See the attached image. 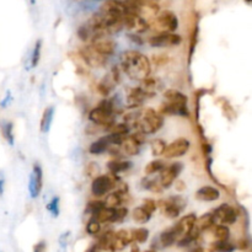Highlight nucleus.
<instances>
[{
	"label": "nucleus",
	"instance_id": "48",
	"mask_svg": "<svg viewBox=\"0 0 252 252\" xmlns=\"http://www.w3.org/2000/svg\"><path fill=\"white\" fill-rule=\"evenodd\" d=\"M108 75H110V78L112 79V81L116 84V85H117V84H120L121 71H120V69H118V66H113L112 70H111V73L108 74Z\"/></svg>",
	"mask_w": 252,
	"mask_h": 252
},
{
	"label": "nucleus",
	"instance_id": "57",
	"mask_svg": "<svg viewBox=\"0 0 252 252\" xmlns=\"http://www.w3.org/2000/svg\"><path fill=\"white\" fill-rule=\"evenodd\" d=\"M90 252H101L100 250H98V249L97 248H96V246H94V248L93 249H91V250H90Z\"/></svg>",
	"mask_w": 252,
	"mask_h": 252
},
{
	"label": "nucleus",
	"instance_id": "42",
	"mask_svg": "<svg viewBox=\"0 0 252 252\" xmlns=\"http://www.w3.org/2000/svg\"><path fill=\"white\" fill-rule=\"evenodd\" d=\"M100 223H98L97 220H95L94 218H91L90 220H89L88 225H86V231H88V234H90V235H97V234L100 233Z\"/></svg>",
	"mask_w": 252,
	"mask_h": 252
},
{
	"label": "nucleus",
	"instance_id": "37",
	"mask_svg": "<svg viewBox=\"0 0 252 252\" xmlns=\"http://www.w3.org/2000/svg\"><path fill=\"white\" fill-rule=\"evenodd\" d=\"M165 149H166V143L162 139H154L152 142V153L154 157L164 155Z\"/></svg>",
	"mask_w": 252,
	"mask_h": 252
},
{
	"label": "nucleus",
	"instance_id": "12",
	"mask_svg": "<svg viewBox=\"0 0 252 252\" xmlns=\"http://www.w3.org/2000/svg\"><path fill=\"white\" fill-rule=\"evenodd\" d=\"M42 186H43V171L39 164L33 165V171H32L31 176H30V194L31 198H37L42 191Z\"/></svg>",
	"mask_w": 252,
	"mask_h": 252
},
{
	"label": "nucleus",
	"instance_id": "18",
	"mask_svg": "<svg viewBox=\"0 0 252 252\" xmlns=\"http://www.w3.org/2000/svg\"><path fill=\"white\" fill-rule=\"evenodd\" d=\"M139 88L142 89V91L147 96V98L153 97L154 95H157V93L161 88V81L158 78H150V76H148V78H145L142 81V85Z\"/></svg>",
	"mask_w": 252,
	"mask_h": 252
},
{
	"label": "nucleus",
	"instance_id": "24",
	"mask_svg": "<svg viewBox=\"0 0 252 252\" xmlns=\"http://www.w3.org/2000/svg\"><path fill=\"white\" fill-rule=\"evenodd\" d=\"M113 216H115V209L107 208V207H102L98 209L96 213L93 214V218L97 220L98 223H112Z\"/></svg>",
	"mask_w": 252,
	"mask_h": 252
},
{
	"label": "nucleus",
	"instance_id": "46",
	"mask_svg": "<svg viewBox=\"0 0 252 252\" xmlns=\"http://www.w3.org/2000/svg\"><path fill=\"white\" fill-rule=\"evenodd\" d=\"M78 36L81 41H90L91 39V32L88 29V26H80L78 30Z\"/></svg>",
	"mask_w": 252,
	"mask_h": 252
},
{
	"label": "nucleus",
	"instance_id": "10",
	"mask_svg": "<svg viewBox=\"0 0 252 252\" xmlns=\"http://www.w3.org/2000/svg\"><path fill=\"white\" fill-rule=\"evenodd\" d=\"M123 26L127 27L130 31L135 33H142L149 30V25L147 21L139 17L138 15L132 14V12H126L123 16Z\"/></svg>",
	"mask_w": 252,
	"mask_h": 252
},
{
	"label": "nucleus",
	"instance_id": "2",
	"mask_svg": "<svg viewBox=\"0 0 252 252\" xmlns=\"http://www.w3.org/2000/svg\"><path fill=\"white\" fill-rule=\"evenodd\" d=\"M162 125H164V117L161 115H159L153 108H145L140 115V118L135 127L143 134H153V133H157L158 130H160Z\"/></svg>",
	"mask_w": 252,
	"mask_h": 252
},
{
	"label": "nucleus",
	"instance_id": "22",
	"mask_svg": "<svg viewBox=\"0 0 252 252\" xmlns=\"http://www.w3.org/2000/svg\"><path fill=\"white\" fill-rule=\"evenodd\" d=\"M108 169H110L111 174L113 175H117L120 172H125L128 171L130 167L133 166V162L132 161H128V160H111L110 162L107 164Z\"/></svg>",
	"mask_w": 252,
	"mask_h": 252
},
{
	"label": "nucleus",
	"instance_id": "9",
	"mask_svg": "<svg viewBox=\"0 0 252 252\" xmlns=\"http://www.w3.org/2000/svg\"><path fill=\"white\" fill-rule=\"evenodd\" d=\"M181 41V36L176 33H160L149 38L150 46L157 47V48H167V47L179 46Z\"/></svg>",
	"mask_w": 252,
	"mask_h": 252
},
{
	"label": "nucleus",
	"instance_id": "27",
	"mask_svg": "<svg viewBox=\"0 0 252 252\" xmlns=\"http://www.w3.org/2000/svg\"><path fill=\"white\" fill-rule=\"evenodd\" d=\"M108 149H110V144H108L107 142V138L102 137V138H98L97 140H95V142L90 145L89 152H90V154L93 155H98L107 152Z\"/></svg>",
	"mask_w": 252,
	"mask_h": 252
},
{
	"label": "nucleus",
	"instance_id": "17",
	"mask_svg": "<svg viewBox=\"0 0 252 252\" xmlns=\"http://www.w3.org/2000/svg\"><path fill=\"white\" fill-rule=\"evenodd\" d=\"M147 100V96L140 88H130L127 93V106L132 110H137Z\"/></svg>",
	"mask_w": 252,
	"mask_h": 252
},
{
	"label": "nucleus",
	"instance_id": "20",
	"mask_svg": "<svg viewBox=\"0 0 252 252\" xmlns=\"http://www.w3.org/2000/svg\"><path fill=\"white\" fill-rule=\"evenodd\" d=\"M159 115H176V116H185L187 117L189 116V110H187V106H177L172 105V103L165 102L160 106Z\"/></svg>",
	"mask_w": 252,
	"mask_h": 252
},
{
	"label": "nucleus",
	"instance_id": "56",
	"mask_svg": "<svg viewBox=\"0 0 252 252\" xmlns=\"http://www.w3.org/2000/svg\"><path fill=\"white\" fill-rule=\"evenodd\" d=\"M130 252H140V250H139V246L137 245V244H133V246H132V251Z\"/></svg>",
	"mask_w": 252,
	"mask_h": 252
},
{
	"label": "nucleus",
	"instance_id": "47",
	"mask_svg": "<svg viewBox=\"0 0 252 252\" xmlns=\"http://www.w3.org/2000/svg\"><path fill=\"white\" fill-rule=\"evenodd\" d=\"M102 207H105V204H103V201H93V202H90V203L88 204V208H86V211L94 214V213H96L98 209L102 208Z\"/></svg>",
	"mask_w": 252,
	"mask_h": 252
},
{
	"label": "nucleus",
	"instance_id": "5",
	"mask_svg": "<svg viewBox=\"0 0 252 252\" xmlns=\"http://www.w3.org/2000/svg\"><path fill=\"white\" fill-rule=\"evenodd\" d=\"M117 175H100L96 179L93 180V184H91V192H93L94 196L96 198H100V197L106 196L110 191H112L115 189L116 184L118 181Z\"/></svg>",
	"mask_w": 252,
	"mask_h": 252
},
{
	"label": "nucleus",
	"instance_id": "51",
	"mask_svg": "<svg viewBox=\"0 0 252 252\" xmlns=\"http://www.w3.org/2000/svg\"><path fill=\"white\" fill-rule=\"evenodd\" d=\"M128 37H129V38H130V41L134 42V43H137V44H143V43H144V41H143V39L140 38V37H138L137 34H128Z\"/></svg>",
	"mask_w": 252,
	"mask_h": 252
},
{
	"label": "nucleus",
	"instance_id": "35",
	"mask_svg": "<svg viewBox=\"0 0 252 252\" xmlns=\"http://www.w3.org/2000/svg\"><path fill=\"white\" fill-rule=\"evenodd\" d=\"M85 174H86V176L90 177L91 180L96 179V177L100 176V175H101L100 165H98L97 162H95V161H90L88 165H86Z\"/></svg>",
	"mask_w": 252,
	"mask_h": 252
},
{
	"label": "nucleus",
	"instance_id": "58",
	"mask_svg": "<svg viewBox=\"0 0 252 252\" xmlns=\"http://www.w3.org/2000/svg\"><path fill=\"white\" fill-rule=\"evenodd\" d=\"M144 252H155V251H153V250H148V251H144Z\"/></svg>",
	"mask_w": 252,
	"mask_h": 252
},
{
	"label": "nucleus",
	"instance_id": "14",
	"mask_svg": "<svg viewBox=\"0 0 252 252\" xmlns=\"http://www.w3.org/2000/svg\"><path fill=\"white\" fill-rule=\"evenodd\" d=\"M196 221H197V217H196V214H193V213L187 214V216H185L184 218L180 219L179 223L174 226V230H175V233L177 234V236H179V239L186 236L187 234H189V231L194 228V225H196Z\"/></svg>",
	"mask_w": 252,
	"mask_h": 252
},
{
	"label": "nucleus",
	"instance_id": "40",
	"mask_svg": "<svg viewBox=\"0 0 252 252\" xmlns=\"http://www.w3.org/2000/svg\"><path fill=\"white\" fill-rule=\"evenodd\" d=\"M110 130H111V134H117V135H122V137H126V134L129 132V127H128L126 123H120V125H113Z\"/></svg>",
	"mask_w": 252,
	"mask_h": 252
},
{
	"label": "nucleus",
	"instance_id": "1",
	"mask_svg": "<svg viewBox=\"0 0 252 252\" xmlns=\"http://www.w3.org/2000/svg\"><path fill=\"white\" fill-rule=\"evenodd\" d=\"M121 66L130 80L143 81L150 75L152 64L147 56L138 51H127L121 56Z\"/></svg>",
	"mask_w": 252,
	"mask_h": 252
},
{
	"label": "nucleus",
	"instance_id": "13",
	"mask_svg": "<svg viewBox=\"0 0 252 252\" xmlns=\"http://www.w3.org/2000/svg\"><path fill=\"white\" fill-rule=\"evenodd\" d=\"M100 14L102 16H113V17H123L126 14V9L123 6L122 1H116V0H110V1L102 2L100 7Z\"/></svg>",
	"mask_w": 252,
	"mask_h": 252
},
{
	"label": "nucleus",
	"instance_id": "36",
	"mask_svg": "<svg viewBox=\"0 0 252 252\" xmlns=\"http://www.w3.org/2000/svg\"><path fill=\"white\" fill-rule=\"evenodd\" d=\"M165 167V164L162 160H154V161L149 162L145 166V175H154L157 172H160Z\"/></svg>",
	"mask_w": 252,
	"mask_h": 252
},
{
	"label": "nucleus",
	"instance_id": "32",
	"mask_svg": "<svg viewBox=\"0 0 252 252\" xmlns=\"http://www.w3.org/2000/svg\"><path fill=\"white\" fill-rule=\"evenodd\" d=\"M130 234H132V240L138 244L147 243L149 239V230L145 228H137L130 231Z\"/></svg>",
	"mask_w": 252,
	"mask_h": 252
},
{
	"label": "nucleus",
	"instance_id": "23",
	"mask_svg": "<svg viewBox=\"0 0 252 252\" xmlns=\"http://www.w3.org/2000/svg\"><path fill=\"white\" fill-rule=\"evenodd\" d=\"M214 223H216V217L213 213H206L202 217H199L196 221V228L199 231H206L208 229L213 228Z\"/></svg>",
	"mask_w": 252,
	"mask_h": 252
},
{
	"label": "nucleus",
	"instance_id": "30",
	"mask_svg": "<svg viewBox=\"0 0 252 252\" xmlns=\"http://www.w3.org/2000/svg\"><path fill=\"white\" fill-rule=\"evenodd\" d=\"M123 199H125V196H121V194L113 192V193H110L106 197L105 201H103V204H105V207H107V208L116 209L123 203Z\"/></svg>",
	"mask_w": 252,
	"mask_h": 252
},
{
	"label": "nucleus",
	"instance_id": "34",
	"mask_svg": "<svg viewBox=\"0 0 252 252\" xmlns=\"http://www.w3.org/2000/svg\"><path fill=\"white\" fill-rule=\"evenodd\" d=\"M213 234L218 241H228L229 236H230V229L226 225H221L220 224V225H217L214 228Z\"/></svg>",
	"mask_w": 252,
	"mask_h": 252
},
{
	"label": "nucleus",
	"instance_id": "11",
	"mask_svg": "<svg viewBox=\"0 0 252 252\" xmlns=\"http://www.w3.org/2000/svg\"><path fill=\"white\" fill-rule=\"evenodd\" d=\"M216 219L221 221V225H231L238 219V212L229 204H221L213 212Z\"/></svg>",
	"mask_w": 252,
	"mask_h": 252
},
{
	"label": "nucleus",
	"instance_id": "49",
	"mask_svg": "<svg viewBox=\"0 0 252 252\" xmlns=\"http://www.w3.org/2000/svg\"><path fill=\"white\" fill-rule=\"evenodd\" d=\"M130 138H132V139L134 140L138 145H140V147H142V145L145 143V134H143V133H140V132L134 133L133 135H130Z\"/></svg>",
	"mask_w": 252,
	"mask_h": 252
},
{
	"label": "nucleus",
	"instance_id": "8",
	"mask_svg": "<svg viewBox=\"0 0 252 252\" xmlns=\"http://www.w3.org/2000/svg\"><path fill=\"white\" fill-rule=\"evenodd\" d=\"M191 143L186 138H179V139L174 140L171 144L166 145V149L164 152V157L166 159H174V158L184 157L187 152H189Z\"/></svg>",
	"mask_w": 252,
	"mask_h": 252
},
{
	"label": "nucleus",
	"instance_id": "44",
	"mask_svg": "<svg viewBox=\"0 0 252 252\" xmlns=\"http://www.w3.org/2000/svg\"><path fill=\"white\" fill-rule=\"evenodd\" d=\"M2 132H4L5 139L9 142L10 145H14V134H12V123L7 122L6 125H4V128H2Z\"/></svg>",
	"mask_w": 252,
	"mask_h": 252
},
{
	"label": "nucleus",
	"instance_id": "4",
	"mask_svg": "<svg viewBox=\"0 0 252 252\" xmlns=\"http://www.w3.org/2000/svg\"><path fill=\"white\" fill-rule=\"evenodd\" d=\"M157 207L161 209L164 216L169 219H175L181 214L186 207V201L181 196H172L167 199H160Z\"/></svg>",
	"mask_w": 252,
	"mask_h": 252
},
{
	"label": "nucleus",
	"instance_id": "21",
	"mask_svg": "<svg viewBox=\"0 0 252 252\" xmlns=\"http://www.w3.org/2000/svg\"><path fill=\"white\" fill-rule=\"evenodd\" d=\"M165 98L167 100V102L172 103V105H177V106H187V98L186 95H184L180 91L174 90V89H169L164 93Z\"/></svg>",
	"mask_w": 252,
	"mask_h": 252
},
{
	"label": "nucleus",
	"instance_id": "52",
	"mask_svg": "<svg viewBox=\"0 0 252 252\" xmlns=\"http://www.w3.org/2000/svg\"><path fill=\"white\" fill-rule=\"evenodd\" d=\"M175 189H176L179 192L184 191V189H186V184H185L184 181H176V184H175Z\"/></svg>",
	"mask_w": 252,
	"mask_h": 252
},
{
	"label": "nucleus",
	"instance_id": "6",
	"mask_svg": "<svg viewBox=\"0 0 252 252\" xmlns=\"http://www.w3.org/2000/svg\"><path fill=\"white\" fill-rule=\"evenodd\" d=\"M79 56L81 61L88 64L90 68H102L107 63V57L102 56L91 46H84L79 49Z\"/></svg>",
	"mask_w": 252,
	"mask_h": 252
},
{
	"label": "nucleus",
	"instance_id": "54",
	"mask_svg": "<svg viewBox=\"0 0 252 252\" xmlns=\"http://www.w3.org/2000/svg\"><path fill=\"white\" fill-rule=\"evenodd\" d=\"M189 252H211V251H208L207 249L202 248V246H197V248H193Z\"/></svg>",
	"mask_w": 252,
	"mask_h": 252
},
{
	"label": "nucleus",
	"instance_id": "29",
	"mask_svg": "<svg viewBox=\"0 0 252 252\" xmlns=\"http://www.w3.org/2000/svg\"><path fill=\"white\" fill-rule=\"evenodd\" d=\"M53 115H54V107L53 106H49L46 110L43 111V115L41 118V132L47 133L51 128L52 121H53Z\"/></svg>",
	"mask_w": 252,
	"mask_h": 252
},
{
	"label": "nucleus",
	"instance_id": "26",
	"mask_svg": "<svg viewBox=\"0 0 252 252\" xmlns=\"http://www.w3.org/2000/svg\"><path fill=\"white\" fill-rule=\"evenodd\" d=\"M121 148L129 157H135V155H138L140 153V145H138L130 137H126L123 139Z\"/></svg>",
	"mask_w": 252,
	"mask_h": 252
},
{
	"label": "nucleus",
	"instance_id": "19",
	"mask_svg": "<svg viewBox=\"0 0 252 252\" xmlns=\"http://www.w3.org/2000/svg\"><path fill=\"white\" fill-rule=\"evenodd\" d=\"M196 198L203 202L218 201L220 198V192L213 186H204L196 192Z\"/></svg>",
	"mask_w": 252,
	"mask_h": 252
},
{
	"label": "nucleus",
	"instance_id": "16",
	"mask_svg": "<svg viewBox=\"0 0 252 252\" xmlns=\"http://www.w3.org/2000/svg\"><path fill=\"white\" fill-rule=\"evenodd\" d=\"M132 234L129 230H118L116 231L115 235H113V243H112V250L115 251H121L123 249L127 248L129 244H132Z\"/></svg>",
	"mask_w": 252,
	"mask_h": 252
},
{
	"label": "nucleus",
	"instance_id": "33",
	"mask_svg": "<svg viewBox=\"0 0 252 252\" xmlns=\"http://www.w3.org/2000/svg\"><path fill=\"white\" fill-rule=\"evenodd\" d=\"M142 185L145 189H149V191L155 192V193H159V192L162 191V187L160 186L159 180L148 179V177H144V179L142 180Z\"/></svg>",
	"mask_w": 252,
	"mask_h": 252
},
{
	"label": "nucleus",
	"instance_id": "43",
	"mask_svg": "<svg viewBox=\"0 0 252 252\" xmlns=\"http://www.w3.org/2000/svg\"><path fill=\"white\" fill-rule=\"evenodd\" d=\"M128 214V209L126 207H120V208L115 209V216H113L112 223H121L126 219Z\"/></svg>",
	"mask_w": 252,
	"mask_h": 252
},
{
	"label": "nucleus",
	"instance_id": "53",
	"mask_svg": "<svg viewBox=\"0 0 252 252\" xmlns=\"http://www.w3.org/2000/svg\"><path fill=\"white\" fill-rule=\"evenodd\" d=\"M248 248H249V241L246 240V239H241V240L239 241V249H240V250H246Z\"/></svg>",
	"mask_w": 252,
	"mask_h": 252
},
{
	"label": "nucleus",
	"instance_id": "31",
	"mask_svg": "<svg viewBox=\"0 0 252 252\" xmlns=\"http://www.w3.org/2000/svg\"><path fill=\"white\" fill-rule=\"evenodd\" d=\"M132 216H133V220L138 224L148 223V221L150 220V218H152V216H150L149 213H147L143 207H137V208H134Z\"/></svg>",
	"mask_w": 252,
	"mask_h": 252
},
{
	"label": "nucleus",
	"instance_id": "55",
	"mask_svg": "<svg viewBox=\"0 0 252 252\" xmlns=\"http://www.w3.org/2000/svg\"><path fill=\"white\" fill-rule=\"evenodd\" d=\"M2 192H4V179L0 180V196H2Z\"/></svg>",
	"mask_w": 252,
	"mask_h": 252
},
{
	"label": "nucleus",
	"instance_id": "7",
	"mask_svg": "<svg viewBox=\"0 0 252 252\" xmlns=\"http://www.w3.org/2000/svg\"><path fill=\"white\" fill-rule=\"evenodd\" d=\"M182 169H184V165L181 162H174L171 164L170 166L164 167L161 170V174H160L159 177V182H160V186L162 189H169L172 184L175 182V180L179 177V175L181 174Z\"/></svg>",
	"mask_w": 252,
	"mask_h": 252
},
{
	"label": "nucleus",
	"instance_id": "45",
	"mask_svg": "<svg viewBox=\"0 0 252 252\" xmlns=\"http://www.w3.org/2000/svg\"><path fill=\"white\" fill-rule=\"evenodd\" d=\"M143 208H144V211L147 212V213H149L150 216H152L153 213H154L155 211H157V202L153 201V199H145L144 202H143Z\"/></svg>",
	"mask_w": 252,
	"mask_h": 252
},
{
	"label": "nucleus",
	"instance_id": "41",
	"mask_svg": "<svg viewBox=\"0 0 252 252\" xmlns=\"http://www.w3.org/2000/svg\"><path fill=\"white\" fill-rule=\"evenodd\" d=\"M47 211L53 216V218H57L59 216V197H54L48 204H47Z\"/></svg>",
	"mask_w": 252,
	"mask_h": 252
},
{
	"label": "nucleus",
	"instance_id": "3",
	"mask_svg": "<svg viewBox=\"0 0 252 252\" xmlns=\"http://www.w3.org/2000/svg\"><path fill=\"white\" fill-rule=\"evenodd\" d=\"M177 27H179V19H177L176 14L170 10H164V11L159 12V15L152 22H149V29L158 32V34L174 33Z\"/></svg>",
	"mask_w": 252,
	"mask_h": 252
},
{
	"label": "nucleus",
	"instance_id": "39",
	"mask_svg": "<svg viewBox=\"0 0 252 252\" xmlns=\"http://www.w3.org/2000/svg\"><path fill=\"white\" fill-rule=\"evenodd\" d=\"M41 48H42V41L38 39L34 44L33 52H32V57H31V66L32 68H36L39 63V58H41Z\"/></svg>",
	"mask_w": 252,
	"mask_h": 252
},
{
	"label": "nucleus",
	"instance_id": "38",
	"mask_svg": "<svg viewBox=\"0 0 252 252\" xmlns=\"http://www.w3.org/2000/svg\"><path fill=\"white\" fill-rule=\"evenodd\" d=\"M212 250L217 252H233L235 250V246L228 241H217L212 245Z\"/></svg>",
	"mask_w": 252,
	"mask_h": 252
},
{
	"label": "nucleus",
	"instance_id": "50",
	"mask_svg": "<svg viewBox=\"0 0 252 252\" xmlns=\"http://www.w3.org/2000/svg\"><path fill=\"white\" fill-rule=\"evenodd\" d=\"M33 252H46V243L39 241L38 244H36L33 248Z\"/></svg>",
	"mask_w": 252,
	"mask_h": 252
},
{
	"label": "nucleus",
	"instance_id": "25",
	"mask_svg": "<svg viewBox=\"0 0 252 252\" xmlns=\"http://www.w3.org/2000/svg\"><path fill=\"white\" fill-rule=\"evenodd\" d=\"M113 235H115V233H113V231H107V233H105L103 235L100 236V239H98V241H97V245H95V246L100 251L113 252V250H112Z\"/></svg>",
	"mask_w": 252,
	"mask_h": 252
},
{
	"label": "nucleus",
	"instance_id": "28",
	"mask_svg": "<svg viewBox=\"0 0 252 252\" xmlns=\"http://www.w3.org/2000/svg\"><path fill=\"white\" fill-rule=\"evenodd\" d=\"M177 241H179V236L175 233L174 228L167 229V230H165L164 233H161V235H160V243H161V245L164 246V248H170V246H172L175 243H177Z\"/></svg>",
	"mask_w": 252,
	"mask_h": 252
},
{
	"label": "nucleus",
	"instance_id": "15",
	"mask_svg": "<svg viewBox=\"0 0 252 252\" xmlns=\"http://www.w3.org/2000/svg\"><path fill=\"white\" fill-rule=\"evenodd\" d=\"M95 51H97L98 53L102 54V56L108 57V56H112L116 51V44L115 41L112 39L107 38V37H102V38H97V39H94L90 44Z\"/></svg>",
	"mask_w": 252,
	"mask_h": 252
}]
</instances>
